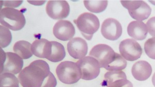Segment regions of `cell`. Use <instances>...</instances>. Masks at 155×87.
<instances>
[{
	"instance_id": "cell-6",
	"label": "cell",
	"mask_w": 155,
	"mask_h": 87,
	"mask_svg": "<svg viewBox=\"0 0 155 87\" xmlns=\"http://www.w3.org/2000/svg\"><path fill=\"white\" fill-rule=\"evenodd\" d=\"M76 63L80 68L81 79L83 80H93L99 75L100 65L97 60L92 56H85Z\"/></svg>"
},
{
	"instance_id": "cell-1",
	"label": "cell",
	"mask_w": 155,
	"mask_h": 87,
	"mask_svg": "<svg viewBox=\"0 0 155 87\" xmlns=\"http://www.w3.org/2000/svg\"><path fill=\"white\" fill-rule=\"evenodd\" d=\"M50 72L49 65L46 61L36 60L22 70L18 79L23 87H41Z\"/></svg>"
},
{
	"instance_id": "cell-32",
	"label": "cell",
	"mask_w": 155,
	"mask_h": 87,
	"mask_svg": "<svg viewBox=\"0 0 155 87\" xmlns=\"http://www.w3.org/2000/svg\"><path fill=\"white\" fill-rule=\"evenodd\" d=\"M149 2L153 5H155V1H149Z\"/></svg>"
},
{
	"instance_id": "cell-27",
	"label": "cell",
	"mask_w": 155,
	"mask_h": 87,
	"mask_svg": "<svg viewBox=\"0 0 155 87\" xmlns=\"http://www.w3.org/2000/svg\"><path fill=\"white\" fill-rule=\"evenodd\" d=\"M107 87H134L132 82L127 79H120L113 82Z\"/></svg>"
},
{
	"instance_id": "cell-19",
	"label": "cell",
	"mask_w": 155,
	"mask_h": 87,
	"mask_svg": "<svg viewBox=\"0 0 155 87\" xmlns=\"http://www.w3.org/2000/svg\"><path fill=\"white\" fill-rule=\"evenodd\" d=\"M84 4L86 8L93 13H101L107 7V1H84Z\"/></svg>"
},
{
	"instance_id": "cell-21",
	"label": "cell",
	"mask_w": 155,
	"mask_h": 87,
	"mask_svg": "<svg viewBox=\"0 0 155 87\" xmlns=\"http://www.w3.org/2000/svg\"><path fill=\"white\" fill-rule=\"evenodd\" d=\"M127 66V60H126L120 54L116 53L114 60L104 69L109 71H122L126 68Z\"/></svg>"
},
{
	"instance_id": "cell-25",
	"label": "cell",
	"mask_w": 155,
	"mask_h": 87,
	"mask_svg": "<svg viewBox=\"0 0 155 87\" xmlns=\"http://www.w3.org/2000/svg\"><path fill=\"white\" fill-rule=\"evenodd\" d=\"M143 1H120L122 5L128 11H134L141 6Z\"/></svg>"
},
{
	"instance_id": "cell-24",
	"label": "cell",
	"mask_w": 155,
	"mask_h": 87,
	"mask_svg": "<svg viewBox=\"0 0 155 87\" xmlns=\"http://www.w3.org/2000/svg\"><path fill=\"white\" fill-rule=\"evenodd\" d=\"M144 51L147 56L155 60V38L148 39L144 44Z\"/></svg>"
},
{
	"instance_id": "cell-12",
	"label": "cell",
	"mask_w": 155,
	"mask_h": 87,
	"mask_svg": "<svg viewBox=\"0 0 155 87\" xmlns=\"http://www.w3.org/2000/svg\"><path fill=\"white\" fill-rule=\"evenodd\" d=\"M67 51L69 54L74 59H81L86 56L88 46L83 39L76 37L71 39L67 44Z\"/></svg>"
},
{
	"instance_id": "cell-18",
	"label": "cell",
	"mask_w": 155,
	"mask_h": 87,
	"mask_svg": "<svg viewBox=\"0 0 155 87\" xmlns=\"http://www.w3.org/2000/svg\"><path fill=\"white\" fill-rule=\"evenodd\" d=\"M51 54L47 59L53 63L62 61L66 56L63 45L57 41H51Z\"/></svg>"
},
{
	"instance_id": "cell-29",
	"label": "cell",
	"mask_w": 155,
	"mask_h": 87,
	"mask_svg": "<svg viewBox=\"0 0 155 87\" xmlns=\"http://www.w3.org/2000/svg\"><path fill=\"white\" fill-rule=\"evenodd\" d=\"M4 6L6 7L12 8L19 6L22 3V1H1Z\"/></svg>"
},
{
	"instance_id": "cell-31",
	"label": "cell",
	"mask_w": 155,
	"mask_h": 87,
	"mask_svg": "<svg viewBox=\"0 0 155 87\" xmlns=\"http://www.w3.org/2000/svg\"><path fill=\"white\" fill-rule=\"evenodd\" d=\"M152 83L153 84V86L155 87V72L152 77Z\"/></svg>"
},
{
	"instance_id": "cell-28",
	"label": "cell",
	"mask_w": 155,
	"mask_h": 87,
	"mask_svg": "<svg viewBox=\"0 0 155 87\" xmlns=\"http://www.w3.org/2000/svg\"><path fill=\"white\" fill-rule=\"evenodd\" d=\"M148 33L153 38H155V17L150 18L146 23Z\"/></svg>"
},
{
	"instance_id": "cell-17",
	"label": "cell",
	"mask_w": 155,
	"mask_h": 87,
	"mask_svg": "<svg viewBox=\"0 0 155 87\" xmlns=\"http://www.w3.org/2000/svg\"><path fill=\"white\" fill-rule=\"evenodd\" d=\"M129 14L136 21H143L147 19L152 13V8L148 4L143 1L141 6L134 11H128Z\"/></svg>"
},
{
	"instance_id": "cell-11",
	"label": "cell",
	"mask_w": 155,
	"mask_h": 87,
	"mask_svg": "<svg viewBox=\"0 0 155 87\" xmlns=\"http://www.w3.org/2000/svg\"><path fill=\"white\" fill-rule=\"evenodd\" d=\"M53 34L59 40L68 41L72 39L75 34V28L68 20H59L53 27Z\"/></svg>"
},
{
	"instance_id": "cell-8",
	"label": "cell",
	"mask_w": 155,
	"mask_h": 87,
	"mask_svg": "<svg viewBox=\"0 0 155 87\" xmlns=\"http://www.w3.org/2000/svg\"><path fill=\"white\" fill-rule=\"evenodd\" d=\"M120 54L126 60L136 61L141 57L143 53L142 48L134 39H126L123 40L119 45Z\"/></svg>"
},
{
	"instance_id": "cell-7",
	"label": "cell",
	"mask_w": 155,
	"mask_h": 87,
	"mask_svg": "<svg viewBox=\"0 0 155 87\" xmlns=\"http://www.w3.org/2000/svg\"><path fill=\"white\" fill-rule=\"evenodd\" d=\"M115 54L116 52L109 45L98 44L91 49L90 56L97 60L101 68H105L114 60Z\"/></svg>"
},
{
	"instance_id": "cell-30",
	"label": "cell",
	"mask_w": 155,
	"mask_h": 87,
	"mask_svg": "<svg viewBox=\"0 0 155 87\" xmlns=\"http://www.w3.org/2000/svg\"><path fill=\"white\" fill-rule=\"evenodd\" d=\"M28 2L34 5H42L46 2V1H28Z\"/></svg>"
},
{
	"instance_id": "cell-2",
	"label": "cell",
	"mask_w": 155,
	"mask_h": 87,
	"mask_svg": "<svg viewBox=\"0 0 155 87\" xmlns=\"http://www.w3.org/2000/svg\"><path fill=\"white\" fill-rule=\"evenodd\" d=\"M0 22L3 26L12 31H19L25 24V18L21 11L14 8L5 7L0 12Z\"/></svg>"
},
{
	"instance_id": "cell-16",
	"label": "cell",
	"mask_w": 155,
	"mask_h": 87,
	"mask_svg": "<svg viewBox=\"0 0 155 87\" xmlns=\"http://www.w3.org/2000/svg\"><path fill=\"white\" fill-rule=\"evenodd\" d=\"M13 50L23 59H28L33 55L31 51V44L25 40H20L16 42L14 45Z\"/></svg>"
},
{
	"instance_id": "cell-20",
	"label": "cell",
	"mask_w": 155,
	"mask_h": 87,
	"mask_svg": "<svg viewBox=\"0 0 155 87\" xmlns=\"http://www.w3.org/2000/svg\"><path fill=\"white\" fill-rule=\"evenodd\" d=\"M19 80L14 74L5 73L1 74L0 87H19Z\"/></svg>"
},
{
	"instance_id": "cell-14",
	"label": "cell",
	"mask_w": 155,
	"mask_h": 87,
	"mask_svg": "<svg viewBox=\"0 0 155 87\" xmlns=\"http://www.w3.org/2000/svg\"><path fill=\"white\" fill-rule=\"evenodd\" d=\"M51 41L45 39H39L32 43L31 51L37 57L48 59L51 54Z\"/></svg>"
},
{
	"instance_id": "cell-23",
	"label": "cell",
	"mask_w": 155,
	"mask_h": 87,
	"mask_svg": "<svg viewBox=\"0 0 155 87\" xmlns=\"http://www.w3.org/2000/svg\"><path fill=\"white\" fill-rule=\"evenodd\" d=\"M1 48L6 47L9 45L12 41V36L8 28L3 25H1Z\"/></svg>"
},
{
	"instance_id": "cell-10",
	"label": "cell",
	"mask_w": 155,
	"mask_h": 87,
	"mask_svg": "<svg viewBox=\"0 0 155 87\" xmlns=\"http://www.w3.org/2000/svg\"><path fill=\"white\" fill-rule=\"evenodd\" d=\"M101 33L102 36L107 40H117L123 33L122 25L115 19L112 18H107L102 23Z\"/></svg>"
},
{
	"instance_id": "cell-3",
	"label": "cell",
	"mask_w": 155,
	"mask_h": 87,
	"mask_svg": "<svg viewBox=\"0 0 155 87\" xmlns=\"http://www.w3.org/2000/svg\"><path fill=\"white\" fill-rule=\"evenodd\" d=\"M56 73L59 80L68 85L77 83L81 79V70L77 63L65 61L60 63L56 69Z\"/></svg>"
},
{
	"instance_id": "cell-26",
	"label": "cell",
	"mask_w": 155,
	"mask_h": 87,
	"mask_svg": "<svg viewBox=\"0 0 155 87\" xmlns=\"http://www.w3.org/2000/svg\"><path fill=\"white\" fill-rule=\"evenodd\" d=\"M57 85V80L52 73L50 72L43 82L41 87H55Z\"/></svg>"
},
{
	"instance_id": "cell-22",
	"label": "cell",
	"mask_w": 155,
	"mask_h": 87,
	"mask_svg": "<svg viewBox=\"0 0 155 87\" xmlns=\"http://www.w3.org/2000/svg\"><path fill=\"white\" fill-rule=\"evenodd\" d=\"M104 80L103 84L106 86L109 85L113 82L120 80L127 79V76L125 73L122 71H108L104 74Z\"/></svg>"
},
{
	"instance_id": "cell-4",
	"label": "cell",
	"mask_w": 155,
	"mask_h": 87,
	"mask_svg": "<svg viewBox=\"0 0 155 87\" xmlns=\"http://www.w3.org/2000/svg\"><path fill=\"white\" fill-rule=\"evenodd\" d=\"M78 28L87 40H91L94 34L98 30L100 22L97 16L92 13L84 12L74 20Z\"/></svg>"
},
{
	"instance_id": "cell-15",
	"label": "cell",
	"mask_w": 155,
	"mask_h": 87,
	"mask_svg": "<svg viewBox=\"0 0 155 87\" xmlns=\"http://www.w3.org/2000/svg\"><path fill=\"white\" fill-rule=\"evenodd\" d=\"M127 33L129 36L136 40H143L148 34L146 24L143 21H134L127 26Z\"/></svg>"
},
{
	"instance_id": "cell-13",
	"label": "cell",
	"mask_w": 155,
	"mask_h": 87,
	"mask_svg": "<svg viewBox=\"0 0 155 87\" xmlns=\"http://www.w3.org/2000/svg\"><path fill=\"white\" fill-rule=\"evenodd\" d=\"M153 69L147 61L140 60L132 66L131 73L134 79L138 81H145L152 75Z\"/></svg>"
},
{
	"instance_id": "cell-9",
	"label": "cell",
	"mask_w": 155,
	"mask_h": 87,
	"mask_svg": "<svg viewBox=\"0 0 155 87\" xmlns=\"http://www.w3.org/2000/svg\"><path fill=\"white\" fill-rule=\"evenodd\" d=\"M46 12L53 19H62L67 17L70 12V7L66 1H49L46 7Z\"/></svg>"
},
{
	"instance_id": "cell-5",
	"label": "cell",
	"mask_w": 155,
	"mask_h": 87,
	"mask_svg": "<svg viewBox=\"0 0 155 87\" xmlns=\"http://www.w3.org/2000/svg\"><path fill=\"white\" fill-rule=\"evenodd\" d=\"M1 74L9 73L15 75L22 70L23 59L16 53H5L1 48Z\"/></svg>"
}]
</instances>
